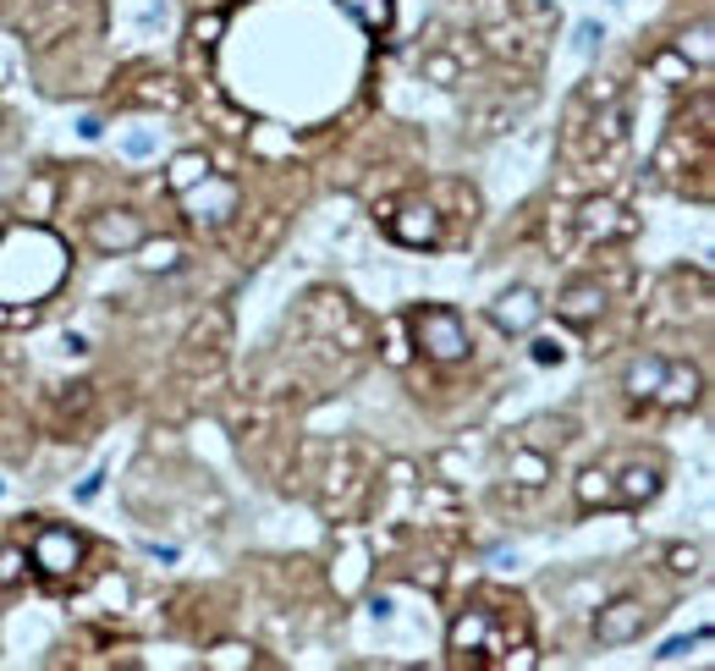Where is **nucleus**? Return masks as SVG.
Masks as SVG:
<instances>
[{
  "label": "nucleus",
  "mask_w": 715,
  "mask_h": 671,
  "mask_svg": "<svg viewBox=\"0 0 715 671\" xmlns=\"http://www.w3.org/2000/svg\"><path fill=\"white\" fill-rule=\"evenodd\" d=\"M529 336H534V330H529ZM529 353H534V364H561V359H567V348L551 342V336H534V348H529Z\"/></svg>",
  "instance_id": "23"
},
{
  "label": "nucleus",
  "mask_w": 715,
  "mask_h": 671,
  "mask_svg": "<svg viewBox=\"0 0 715 671\" xmlns=\"http://www.w3.org/2000/svg\"><path fill=\"white\" fill-rule=\"evenodd\" d=\"M540 319H545V297H540L534 286H507V292L490 303V325H496L501 336H529Z\"/></svg>",
  "instance_id": "3"
},
{
  "label": "nucleus",
  "mask_w": 715,
  "mask_h": 671,
  "mask_svg": "<svg viewBox=\"0 0 715 671\" xmlns=\"http://www.w3.org/2000/svg\"><path fill=\"white\" fill-rule=\"evenodd\" d=\"M0 496H7V479H0Z\"/></svg>",
  "instance_id": "28"
},
{
  "label": "nucleus",
  "mask_w": 715,
  "mask_h": 671,
  "mask_svg": "<svg viewBox=\"0 0 715 671\" xmlns=\"http://www.w3.org/2000/svg\"><path fill=\"white\" fill-rule=\"evenodd\" d=\"M600 308H605V286H600V281H572V286L556 292V314H561L567 325H594Z\"/></svg>",
  "instance_id": "8"
},
{
  "label": "nucleus",
  "mask_w": 715,
  "mask_h": 671,
  "mask_svg": "<svg viewBox=\"0 0 715 671\" xmlns=\"http://www.w3.org/2000/svg\"><path fill=\"white\" fill-rule=\"evenodd\" d=\"M259 660V649L253 644H242V638H226V644H215L209 655H204V666L209 671H248Z\"/></svg>",
  "instance_id": "16"
},
{
  "label": "nucleus",
  "mask_w": 715,
  "mask_h": 671,
  "mask_svg": "<svg viewBox=\"0 0 715 671\" xmlns=\"http://www.w3.org/2000/svg\"><path fill=\"white\" fill-rule=\"evenodd\" d=\"M133 253H138V270H144V275H171V270L182 264V242H177V237H144Z\"/></svg>",
  "instance_id": "11"
},
{
  "label": "nucleus",
  "mask_w": 715,
  "mask_h": 671,
  "mask_svg": "<svg viewBox=\"0 0 715 671\" xmlns=\"http://www.w3.org/2000/svg\"><path fill=\"white\" fill-rule=\"evenodd\" d=\"M182 198V209H188V220H198V226H226L231 215H237V182H226V177H204V182H193L188 193H177Z\"/></svg>",
  "instance_id": "2"
},
{
  "label": "nucleus",
  "mask_w": 715,
  "mask_h": 671,
  "mask_svg": "<svg viewBox=\"0 0 715 671\" xmlns=\"http://www.w3.org/2000/svg\"><path fill=\"white\" fill-rule=\"evenodd\" d=\"M655 402H660V408H693V402H699V369H693V364H671V359H666V375H660Z\"/></svg>",
  "instance_id": "9"
},
{
  "label": "nucleus",
  "mask_w": 715,
  "mask_h": 671,
  "mask_svg": "<svg viewBox=\"0 0 715 671\" xmlns=\"http://www.w3.org/2000/svg\"><path fill=\"white\" fill-rule=\"evenodd\" d=\"M122 155H127V160H149V155H155V133H149V127L127 133V138H122Z\"/></svg>",
  "instance_id": "21"
},
{
  "label": "nucleus",
  "mask_w": 715,
  "mask_h": 671,
  "mask_svg": "<svg viewBox=\"0 0 715 671\" xmlns=\"http://www.w3.org/2000/svg\"><path fill=\"white\" fill-rule=\"evenodd\" d=\"M682 50H688V45H682ZM693 61H699V67H710V23H699V29H693Z\"/></svg>",
  "instance_id": "24"
},
{
  "label": "nucleus",
  "mask_w": 715,
  "mask_h": 671,
  "mask_svg": "<svg viewBox=\"0 0 715 671\" xmlns=\"http://www.w3.org/2000/svg\"><path fill=\"white\" fill-rule=\"evenodd\" d=\"M78 138H89V144L105 138V122H100V116H78Z\"/></svg>",
  "instance_id": "26"
},
{
  "label": "nucleus",
  "mask_w": 715,
  "mask_h": 671,
  "mask_svg": "<svg viewBox=\"0 0 715 671\" xmlns=\"http://www.w3.org/2000/svg\"><path fill=\"white\" fill-rule=\"evenodd\" d=\"M23 567H29V556H23L18 545L0 550V583H18V578H23Z\"/></svg>",
  "instance_id": "22"
},
{
  "label": "nucleus",
  "mask_w": 715,
  "mask_h": 671,
  "mask_svg": "<svg viewBox=\"0 0 715 671\" xmlns=\"http://www.w3.org/2000/svg\"><path fill=\"white\" fill-rule=\"evenodd\" d=\"M341 7L364 23L370 34H386V29H391V0H341Z\"/></svg>",
  "instance_id": "18"
},
{
  "label": "nucleus",
  "mask_w": 715,
  "mask_h": 671,
  "mask_svg": "<svg viewBox=\"0 0 715 671\" xmlns=\"http://www.w3.org/2000/svg\"><path fill=\"white\" fill-rule=\"evenodd\" d=\"M660 496V468L655 463H633L622 479H616V501L622 507H644V501H655Z\"/></svg>",
  "instance_id": "10"
},
{
  "label": "nucleus",
  "mask_w": 715,
  "mask_h": 671,
  "mask_svg": "<svg viewBox=\"0 0 715 671\" xmlns=\"http://www.w3.org/2000/svg\"><path fill=\"white\" fill-rule=\"evenodd\" d=\"M644 622H649L644 600H633V594H616V600H605V605H600V616H594V638L616 649V644H633V638L644 633Z\"/></svg>",
  "instance_id": "5"
},
{
  "label": "nucleus",
  "mask_w": 715,
  "mask_h": 671,
  "mask_svg": "<svg viewBox=\"0 0 715 671\" xmlns=\"http://www.w3.org/2000/svg\"><path fill=\"white\" fill-rule=\"evenodd\" d=\"M83 561V539L72 534V528H39L34 534V567L45 572V578H67L72 567Z\"/></svg>",
  "instance_id": "6"
},
{
  "label": "nucleus",
  "mask_w": 715,
  "mask_h": 671,
  "mask_svg": "<svg viewBox=\"0 0 715 671\" xmlns=\"http://www.w3.org/2000/svg\"><path fill=\"white\" fill-rule=\"evenodd\" d=\"M209 171H215V166H209V155L188 149V155H177V160H171V187H177V193H188V187H193V182H204Z\"/></svg>",
  "instance_id": "17"
},
{
  "label": "nucleus",
  "mask_w": 715,
  "mask_h": 671,
  "mask_svg": "<svg viewBox=\"0 0 715 671\" xmlns=\"http://www.w3.org/2000/svg\"><path fill=\"white\" fill-rule=\"evenodd\" d=\"M413 342H419V353L435 359V364H463V359L474 353V336H468L463 314H457V308H441V303H430V308L413 314Z\"/></svg>",
  "instance_id": "1"
},
{
  "label": "nucleus",
  "mask_w": 715,
  "mask_h": 671,
  "mask_svg": "<svg viewBox=\"0 0 715 671\" xmlns=\"http://www.w3.org/2000/svg\"><path fill=\"white\" fill-rule=\"evenodd\" d=\"M699 567V550H688V545H671V572H693Z\"/></svg>",
  "instance_id": "25"
},
{
  "label": "nucleus",
  "mask_w": 715,
  "mask_h": 671,
  "mask_svg": "<svg viewBox=\"0 0 715 671\" xmlns=\"http://www.w3.org/2000/svg\"><path fill=\"white\" fill-rule=\"evenodd\" d=\"M485 644H490V611H468V616L452 622V655H457V660L479 655Z\"/></svg>",
  "instance_id": "13"
},
{
  "label": "nucleus",
  "mask_w": 715,
  "mask_h": 671,
  "mask_svg": "<svg viewBox=\"0 0 715 671\" xmlns=\"http://www.w3.org/2000/svg\"><path fill=\"white\" fill-rule=\"evenodd\" d=\"M594 45H600V29L583 23V29H578V50H594Z\"/></svg>",
  "instance_id": "27"
},
{
  "label": "nucleus",
  "mask_w": 715,
  "mask_h": 671,
  "mask_svg": "<svg viewBox=\"0 0 715 671\" xmlns=\"http://www.w3.org/2000/svg\"><path fill=\"white\" fill-rule=\"evenodd\" d=\"M688 649H710V627H704V633H693V638H666V644L655 649V666H677Z\"/></svg>",
  "instance_id": "19"
},
{
  "label": "nucleus",
  "mask_w": 715,
  "mask_h": 671,
  "mask_svg": "<svg viewBox=\"0 0 715 671\" xmlns=\"http://www.w3.org/2000/svg\"><path fill=\"white\" fill-rule=\"evenodd\" d=\"M144 237H149V231H144V215H138V209H105V215L89 220V242H94L100 253H133Z\"/></svg>",
  "instance_id": "4"
},
{
  "label": "nucleus",
  "mask_w": 715,
  "mask_h": 671,
  "mask_svg": "<svg viewBox=\"0 0 715 671\" xmlns=\"http://www.w3.org/2000/svg\"><path fill=\"white\" fill-rule=\"evenodd\" d=\"M660 375H666V359H660V353H644V359H633V369H627L622 391H627L633 402H655V391H660Z\"/></svg>",
  "instance_id": "12"
},
{
  "label": "nucleus",
  "mask_w": 715,
  "mask_h": 671,
  "mask_svg": "<svg viewBox=\"0 0 715 671\" xmlns=\"http://www.w3.org/2000/svg\"><path fill=\"white\" fill-rule=\"evenodd\" d=\"M578 501H583V507H622V501H616V474L583 468V474H578Z\"/></svg>",
  "instance_id": "15"
},
{
  "label": "nucleus",
  "mask_w": 715,
  "mask_h": 671,
  "mask_svg": "<svg viewBox=\"0 0 715 671\" xmlns=\"http://www.w3.org/2000/svg\"><path fill=\"white\" fill-rule=\"evenodd\" d=\"M583 231H589V237H622L627 220H622V209H616L611 198H589V204H583Z\"/></svg>",
  "instance_id": "14"
},
{
  "label": "nucleus",
  "mask_w": 715,
  "mask_h": 671,
  "mask_svg": "<svg viewBox=\"0 0 715 671\" xmlns=\"http://www.w3.org/2000/svg\"><path fill=\"white\" fill-rule=\"evenodd\" d=\"M512 474H518V485H545V457H540V452H518V457H512Z\"/></svg>",
  "instance_id": "20"
},
{
  "label": "nucleus",
  "mask_w": 715,
  "mask_h": 671,
  "mask_svg": "<svg viewBox=\"0 0 715 671\" xmlns=\"http://www.w3.org/2000/svg\"><path fill=\"white\" fill-rule=\"evenodd\" d=\"M391 237L408 242V248L441 242V215H435V204H402V209L391 215Z\"/></svg>",
  "instance_id": "7"
}]
</instances>
